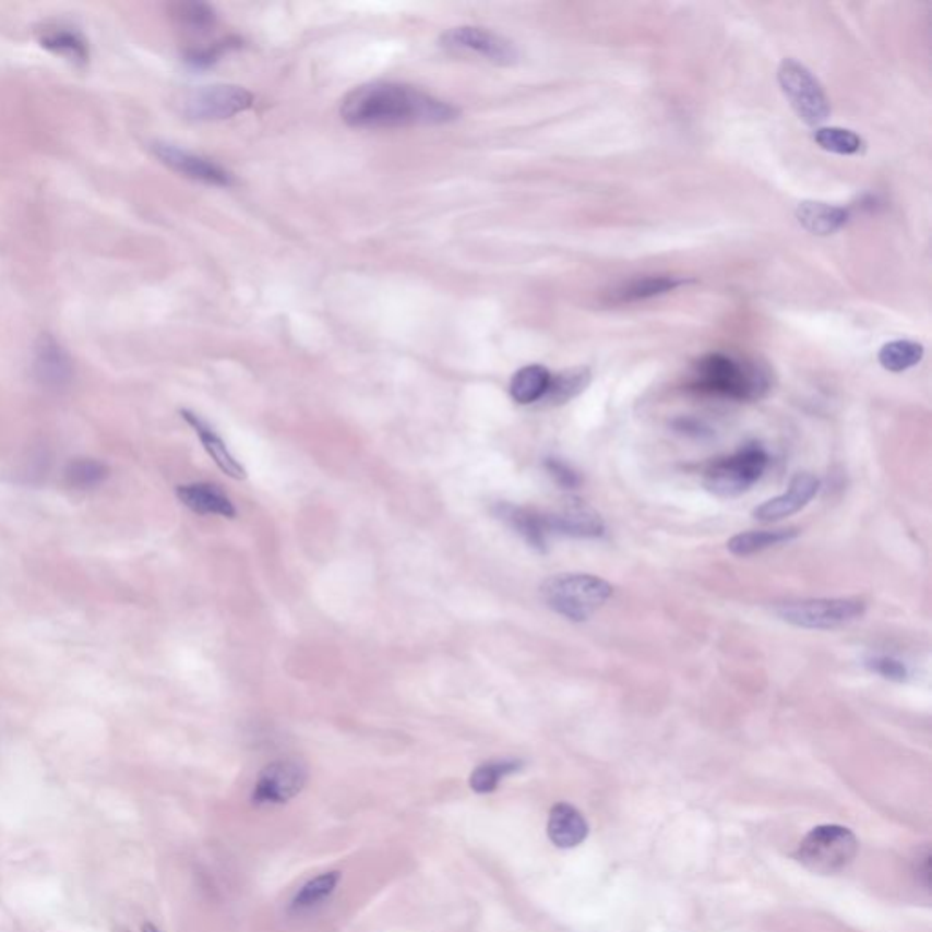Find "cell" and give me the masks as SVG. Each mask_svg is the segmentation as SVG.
Masks as SVG:
<instances>
[{"instance_id":"6da1fadb","label":"cell","mask_w":932,"mask_h":932,"mask_svg":"<svg viewBox=\"0 0 932 932\" xmlns=\"http://www.w3.org/2000/svg\"><path fill=\"white\" fill-rule=\"evenodd\" d=\"M450 103L401 83H368L351 89L340 103V117L351 128L394 130V128L438 127L459 117Z\"/></svg>"},{"instance_id":"7a4b0ae2","label":"cell","mask_w":932,"mask_h":932,"mask_svg":"<svg viewBox=\"0 0 932 932\" xmlns=\"http://www.w3.org/2000/svg\"><path fill=\"white\" fill-rule=\"evenodd\" d=\"M694 389L729 399L754 401L767 394L768 378L754 362L725 354H708L694 370Z\"/></svg>"},{"instance_id":"3957f363","label":"cell","mask_w":932,"mask_h":932,"mask_svg":"<svg viewBox=\"0 0 932 932\" xmlns=\"http://www.w3.org/2000/svg\"><path fill=\"white\" fill-rule=\"evenodd\" d=\"M612 594V585L593 574H558L541 585V598L547 607L576 623L593 618Z\"/></svg>"},{"instance_id":"277c9868","label":"cell","mask_w":932,"mask_h":932,"mask_svg":"<svg viewBox=\"0 0 932 932\" xmlns=\"http://www.w3.org/2000/svg\"><path fill=\"white\" fill-rule=\"evenodd\" d=\"M858 852V839L849 828L822 825L812 828L798 847V861L816 874L844 871Z\"/></svg>"},{"instance_id":"5b68a950","label":"cell","mask_w":932,"mask_h":932,"mask_svg":"<svg viewBox=\"0 0 932 932\" xmlns=\"http://www.w3.org/2000/svg\"><path fill=\"white\" fill-rule=\"evenodd\" d=\"M768 465V455L763 446L749 443L734 455L716 461L708 466L703 483L713 494L736 498L751 489L762 478Z\"/></svg>"},{"instance_id":"8992f818","label":"cell","mask_w":932,"mask_h":932,"mask_svg":"<svg viewBox=\"0 0 932 932\" xmlns=\"http://www.w3.org/2000/svg\"><path fill=\"white\" fill-rule=\"evenodd\" d=\"M774 614L800 629L833 631L860 620L865 614V604L860 599H801L778 605Z\"/></svg>"},{"instance_id":"52a82bcc","label":"cell","mask_w":932,"mask_h":932,"mask_svg":"<svg viewBox=\"0 0 932 932\" xmlns=\"http://www.w3.org/2000/svg\"><path fill=\"white\" fill-rule=\"evenodd\" d=\"M778 83L792 110L809 127H820L831 116V103L822 84L794 59H785L779 64Z\"/></svg>"},{"instance_id":"ba28073f","label":"cell","mask_w":932,"mask_h":932,"mask_svg":"<svg viewBox=\"0 0 932 932\" xmlns=\"http://www.w3.org/2000/svg\"><path fill=\"white\" fill-rule=\"evenodd\" d=\"M253 95L234 84H212L192 89L182 99V113L193 121H225L250 110Z\"/></svg>"},{"instance_id":"9c48e42d","label":"cell","mask_w":932,"mask_h":932,"mask_svg":"<svg viewBox=\"0 0 932 932\" xmlns=\"http://www.w3.org/2000/svg\"><path fill=\"white\" fill-rule=\"evenodd\" d=\"M441 46L449 53L459 57H479L483 61L509 67L517 61L514 43L503 35L478 26H457L441 35Z\"/></svg>"},{"instance_id":"30bf717a","label":"cell","mask_w":932,"mask_h":932,"mask_svg":"<svg viewBox=\"0 0 932 932\" xmlns=\"http://www.w3.org/2000/svg\"><path fill=\"white\" fill-rule=\"evenodd\" d=\"M308 773L296 760H279L270 763L259 774L253 789L255 805H283L294 800L307 785Z\"/></svg>"},{"instance_id":"8fae6325","label":"cell","mask_w":932,"mask_h":932,"mask_svg":"<svg viewBox=\"0 0 932 932\" xmlns=\"http://www.w3.org/2000/svg\"><path fill=\"white\" fill-rule=\"evenodd\" d=\"M154 154L163 165L192 181L204 182L210 187L228 188L234 184V176L214 160L203 155L192 154L187 150L177 148L174 144H154Z\"/></svg>"},{"instance_id":"7c38bea8","label":"cell","mask_w":932,"mask_h":932,"mask_svg":"<svg viewBox=\"0 0 932 932\" xmlns=\"http://www.w3.org/2000/svg\"><path fill=\"white\" fill-rule=\"evenodd\" d=\"M72 357L51 335H40L34 350V378L43 389L61 392L72 384Z\"/></svg>"},{"instance_id":"4fadbf2b","label":"cell","mask_w":932,"mask_h":932,"mask_svg":"<svg viewBox=\"0 0 932 932\" xmlns=\"http://www.w3.org/2000/svg\"><path fill=\"white\" fill-rule=\"evenodd\" d=\"M820 492V479L812 474H798L790 481L789 490L785 494L768 500L763 505L756 506L752 516L756 517L757 522L773 523L784 519V517L792 516L801 509H805Z\"/></svg>"},{"instance_id":"5bb4252c","label":"cell","mask_w":932,"mask_h":932,"mask_svg":"<svg viewBox=\"0 0 932 932\" xmlns=\"http://www.w3.org/2000/svg\"><path fill=\"white\" fill-rule=\"evenodd\" d=\"M550 534H563L572 538H601L605 523L593 506L572 500L554 514H545Z\"/></svg>"},{"instance_id":"9a60e30c","label":"cell","mask_w":932,"mask_h":932,"mask_svg":"<svg viewBox=\"0 0 932 932\" xmlns=\"http://www.w3.org/2000/svg\"><path fill=\"white\" fill-rule=\"evenodd\" d=\"M495 516L506 523L514 533L519 534L530 549L538 552H547L549 549V525L547 516L525 509V506L512 505V503H500L494 509Z\"/></svg>"},{"instance_id":"2e32d148","label":"cell","mask_w":932,"mask_h":932,"mask_svg":"<svg viewBox=\"0 0 932 932\" xmlns=\"http://www.w3.org/2000/svg\"><path fill=\"white\" fill-rule=\"evenodd\" d=\"M177 498L182 505L201 516H220L234 519L236 506L230 498L214 483H190L177 487Z\"/></svg>"},{"instance_id":"e0dca14e","label":"cell","mask_w":932,"mask_h":932,"mask_svg":"<svg viewBox=\"0 0 932 932\" xmlns=\"http://www.w3.org/2000/svg\"><path fill=\"white\" fill-rule=\"evenodd\" d=\"M181 416L195 430L199 439H201V443H203L204 450L208 452L215 465L219 466L220 473H225L228 478L237 479V481L247 478L244 466L231 455L225 441L215 433L214 428L210 427L203 417H199L198 414H193L190 410H181Z\"/></svg>"},{"instance_id":"ac0fdd59","label":"cell","mask_w":932,"mask_h":932,"mask_svg":"<svg viewBox=\"0 0 932 932\" xmlns=\"http://www.w3.org/2000/svg\"><path fill=\"white\" fill-rule=\"evenodd\" d=\"M549 838L560 849H572L583 844L588 834L587 820L576 806L569 803H558L550 811Z\"/></svg>"},{"instance_id":"d6986e66","label":"cell","mask_w":932,"mask_h":932,"mask_svg":"<svg viewBox=\"0 0 932 932\" xmlns=\"http://www.w3.org/2000/svg\"><path fill=\"white\" fill-rule=\"evenodd\" d=\"M849 210L817 201H803L796 208V219L814 236H833L849 223Z\"/></svg>"},{"instance_id":"ffe728a7","label":"cell","mask_w":932,"mask_h":932,"mask_svg":"<svg viewBox=\"0 0 932 932\" xmlns=\"http://www.w3.org/2000/svg\"><path fill=\"white\" fill-rule=\"evenodd\" d=\"M39 43L46 50L77 67H84L89 61L88 43L77 29L67 28V26L45 29L39 37Z\"/></svg>"},{"instance_id":"44dd1931","label":"cell","mask_w":932,"mask_h":932,"mask_svg":"<svg viewBox=\"0 0 932 932\" xmlns=\"http://www.w3.org/2000/svg\"><path fill=\"white\" fill-rule=\"evenodd\" d=\"M689 280L683 277H674V275H650V277H640L632 279L625 285L620 286L618 290L612 291V301L614 302H637L653 297L664 296L669 291H674L676 288L686 285Z\"/></svg>"},{"instance_id":"7402d4cb","label":"cell","mask_w":932,"mask_h":932,"mask_svg":"<svg viewBox=\"0 0 932 932\" xmlns=\"http://www.w3.org/2000/svg\"><path fill=\"white\" fill-rule=\"evenodd\" d=\"M552 373L541 365H528L517 370L511 381L512 399L519 405H533L543 399L550 386Z\"/></svg>"},{"instance_id":"603a6c76","label":"cell","mask_w":932,"mask_h":932,"mask_svg":"<svg viewBox=\"0 0 932 932\" xmlns=\"http://www.w3.org/2000/svg\"><path fill=\"white\" fill-rule=\"evenodd\" d=\"M796 528H779V530H751V533H741L727 543V549L734 555L757 554L770 547L778 545L790 543L792 539L798 538Z\"/></svg>"},{"instance_id":"cb8c5ba5","label":"cell","mask_w":932,"mask_h":932,"mask_svg":"<svg viewBox=\"0 0 932 932\" xmlns=\"http://www.w3.org/2000/svg\"><path fill=\"white\" fill-rule=\"evenodd\" d=\"M339 882V871L323 872V874L308 880L291 899V912L302 915V912L318 909L319 905H323L335 893Z\"/></svg>"},{"instance_id":"d4e9b609","label":"cell","mask_w":932,"mask_h":932,"mask_svg":"<svg viewBox=\"0 0 932 932\" xmlns=\"http://www.w3.org/2000/svg\"><path fill=\"white\" fill-rule=\"evenodd\" d=\"M590 383V370L587 367L572 368L565 372L552 375L550 386L543 401L550 405H563L566 401L574 399L582 394Z\"/></svg>"},{"instance_id":"484cf974","label":"cell","mask_w":932,"mask_h":932,"mask_svg":"<svg viewBox=\"0 0 932 932\" xmlns=\"http://www.w3.org/2000/svg\"><path fill=\"white\" fill-rule=\"evenodd\" d=\"M110 476V468L103 461L79 457L68 463L64 479L68 487L77 490L97 489Z\"/></svg>"},{"instance_id":"4316f807","label":"cell","mask_w":932,"mask_h":932,"mask_svg":"<svg viewBox=\"0 0 932 932\" xmlns=\"http://www.w3.org/2000/svg\"><path fill=\"white\" fill-rule=\"evenodd\" d=\"M923 346L915 340H893L882 346L877 361L888 372H905L923 359Z\"/></svg>"},{"instance_id":"83f0119b","label":"cell","mask_w":932,"mask_h":932,"mask_svg":"<svg viewBox=\"0 0 932 932\" xmlns=\"http://www.w3.org/2000/svg\"><path fill=\"white\" fill-rule=\"evenodd\" d=\"M523 763L519 760H498V762H487L474 768L470 774V789L478 794H489L494 792L500 787L501 779L506 776L522 770Z\"/></svg>"},{"instance_id":"f1b7e54d","label":"cell","mask_w":932,"mask_h":932,"mask_svg":"<svg viewBox=\"0 0 932 932\" xmlns=\"http://www.w3.org/2000/svg\"><path fill=\"white\" fill-rule=\"evenodd\" d=\"M814 141L820 148L831 154L856 155L865 148L863 139L845 128H816Z\"/></svg>"},{"instance_id":"f546056e","label":"cell","mask_w":932,"mask_h":932,"mask_svg":"<svg viewBox=\"0 0 932 932\" xmlns=\"http://www.w3.org/2000/svg\"><path fill=\"white\" fill-rule=\"evenodd\" d=\"M176 17L184 28L192 32H206L215 24L214 8L203 2H184L177 4Z\"/></svg>"},{"instance_id":"4dcf8cb0","label":"cell","mask_w":932,"mask_h":932,"mask_svg":"<svg viewBox=\"0 0 932 932\" xmlns=\"http://www.w3.org/2000/svg\"><path fill=\"white\" fill-rule=\"evenodd\" d=\"M865 665L872 672H876V674L882 676L885 680L901 683V681L909 678L907 667L899 659L891 658V656H874V658L867 659Z\"/></svg>"},{"instance_id":"1f68e13d","label":"cell","mask_w":932,"mask_h":932,"mask_svg":"<svg viewBox=\"0 0 932 932\" xmlns=\"http://www.w3.org/2000/svg\"><path fill=\"white\" fill-rule=\"evenodd\" d=\"M545 468H547V473L552 476L555 483L563 487V489H577V487L582 485V478L577 476V473H574L571 466L566 465V463H563L561 459L549 457V459L545 461Z\"/></svg>"},{"instance_id":"d6a6232c","label":"cell","mask_w":932,"mask_h":932,"mask_svg":"<svg viewBox=\"0 0 932 932\" xmlns=\"http://www.w3.org/2000/svg\"><path fill=\"white\" fill-rule=\"evenodd\" d=\"M141 932H163V931H160V929H157V927H155L154 923H144L143 929H141Z\"/></svg>"}]
</instances>
